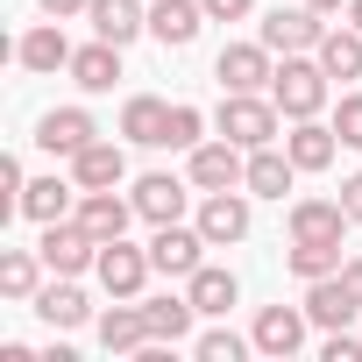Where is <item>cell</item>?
<instances>
[{
  "label": "cell",
  "mask_w": 362,
  "mask_h": 362,
  "mask_svg": "<svg viewBox=\"0 0 362 362\" xmlns=\"http://www.w3.org/2000/svg\"><path fill=\"white\" fill-rule=\"evenodd\" d=\"M78 221H86L100 242H121L128 221H142V214H135V199H121V185H114V192H78Z\"/></svg>",
  "instance_id": "603a6c76"
},
{
  "label": "cell",
  "mask_w": 362,
  "mask_h": 362,
  "mask_svg": "<svg viewBox=\"0 0 362 362\" xmlns=\"http://www.w3.org/2000/svg\"><path fill=\"white\" fill-rule=\"evenodd\" d=\"M93 135H100V121H93L86 107H50V114L36 121V142H43L50 156H64V163H71V156H78Z\"/></svg>",
  "instance_id": "9a60e30c"
},
{
  "label": "cell",
  "mask_w": 362,
  "mask_h": 362,
  "mask_svg": "<svg viewBox=\"0 0 362 362\" xmlns=\"http://www.w3.org/2000/svg\"><path fill=\"white\" fill-rule=\"evenodd\" d=\"M15 64H22V71H36V78L71 71V43H64V29H57V22H36V29L15 43Z\"/></svg>",
  "instance_id": "d6986e66"
},
{
  "label": "cell",
  "mask_w": 362,
  "mask_h": 362,
  "mask_svg": "<svg viewBox=\"0 0 362 362\" xmlns=\"http://www.w3.org/2000/svg\"><path fill=\"white\" fill-rule=\"evenodd\" d=\"M142 313H149V334H156L163 348L192 341V320H199V305H192L185 291H163V298H142Z\"/></svg>",
  "instance_id": "83f0119b"
},
{
  "label": "cell",
  "mask_w": 362,
  "mask_h": 362,
  "mask_svg": "<svg viewBox=\"0 0 362 362\" xmlns=\"http://www.w3.org/2000/svg\"><path fill=\"white\" fill-rule=\"evenodd\" d=\"M149 249H135L128 235L121 242H100V263H93V277H100V291L107 298H142V284H149Z\"/></svg>",
  "instance_id": "52a82bcc"
},
{
  "label": "cell",
  "mask_w": 362,
  "mask_h": 362,
  "mask_svg": "<svg viewBox=\"0 0 362 362\" xmlns=\"http://www.w3.org/2000/svg\"><path fill=\"white\" fill-rule=\"evenodd\" d=\"M284 149H291V163L298 170H327L334 163V149H341V135H334V121H291V135H284Z\"/></svg>",
  "instance_id": "4316f807"
},
{
  "label": "cell",
  "mask_w": 362,
  "mask_h": 362,
  "mask_svg": "<svg viewBox=\"0 0 362 362\" xmlns=\"http://www.w3.org/2000/svg\"><path fill=\"white\" fill-rule=\"evenodd\" d=\"M114 78H121V43L93 36L86 50H71V86L78 93H114Z\"/></svg>",
  "instance_id": "7402d4cb"
},
{
  "label": "cell",
  "mask_w": 362,
  "mask_h": 362,
  "mask_svg": "<svg viewBox=\"0 0 362 362\" xmlns=\"http://www.w3.org/2000/svg\"><path fill=\"white\" fill-rule=\"evenodd\" d=\"M36 249H43V263H50V277H86V270L100 263V235H93V228H86L78 214H71V221H50Z\"/></svg>",
  "instance_id": "277c9868"
},
{
  "label": "cell",
  "mask_w": 362,
  "mask_h": 362,
  "mask_svg": "<svg viewBox=\"0 0 362 362\" xmlns=\"http://www.w3.org/2000/svg\"><path fill=\"white\" fill-rule=\"evenodd\" d=\"M305 8H320V15H341V8H348V0H305Z\"/></svg>",
  "instance_id": "ab89813d"
},
{
  "label": "cell",
  "mask_w": 362,
  "mask_h": 362,
  "mask_svg": "<svg viewBox=\"0 0 362 362\" xmlns=\"http://www.w3.org/2000/svg\"><path fill=\"white\" fill-rule=\"evenodd\" d=\"M313 57L327 64V78H362V29H327Z\"/></svg>",
  "instance_id": "f546056e"
},
{
  "label": "cell",
  "mask_w": 362,
  "mask_h": 362,
  "mask_svg": "<svg viewBox=\"0 0 362 362\" xmlns=\"http://www.w3.org/2000/svg\"><path fill=\"white\" fill-rule=\"evenodd\" d=\"M214 128H221L228 142H242V149H263V142L284 135V107H277L270 93H228L221 114H214Z\"/></svg>",
  "instance_id": "7a4b0ae2"
},
{
  "label": "cell",
  "mask_w": 362,
  "mask_h": 362,
  "mask_svg": "<svg viewBox=\"0 0 362 362\" xmlns=\"http://www.w3.org/2000/svg\"><path fill=\"white\" fill-rule=\"evenodd\" d=\"M341 277H348V284L362 291V256H348V263H341Z\"/></svg>",
  "instance_id": "f35d334b"
},
{
  "label": "cell",
  "mask_w": 362,
  "mask_h": 362,
  "mask_svg": "<svg viewBox=\"0 0 362 362\" xmlns=\"http://www.w3.org/2000/svg\"><path fill=\"white\" fill-rule=\"evenodd\" d=\"M348 29H362V0H348Z\"/></svg>",
  "instance_id": "60d3db41"
},
{
  "label": "cell",
  "mask_w": 362,
  "mask_h": 362,
  "mask_svg": "<svg viewBox=\"0 0 362 362\" xmlns=\"http://www.w3.org/2000/svg\"><path fill=\"white\" fill-rule=\"evenodd\" d=\"M36 8H43L50 22H71V15H86V8H93V0H36Z\"/></svg>",
  "instance_id": "74e56055"
},
{
  "label": "cell",
  "mask_w": 362,
  "mask_h": 362,
  "mask_svg": "<svg viewBox=\"0 0 362 362\" xmlns=\"http://www.w3.org/2000/svg\"><path fill=\"white\" fill-rule=\"evenodd\" d=\"M355 313H362V291H355L341 270L305 284V320H313L320 334H334V327H355Z\"/></svg>",
  "instance_id": "8fae6325"
},
{
  "label": "cell",
  "mask_w": 362,
  "mask_h": 362,
  "mask_svg": "<svg viewBox=\"0 0 362 362\" xmlns=\"http://www.w3.org/2000/svg\"><path fill=\"white\" fill-rule=\"evenodd\" d=\"M163 121H170V100L135 93V100L121 107V142H135V149H163Z\"/></svg>",
  "instance_id": "484cf974"
},
{
  "label": "cell",
  "mask_w": 362,
  "mask_h": 362,
  "mask_svg": "<svg viewBox=\"0 0 362 362\" xmlns=\"http://www.w3.org/2000/svg\"><path fill=\"white\" fill-rule=\"evenodd\" d=\"M214 78H221V93H270V78H277V50L256 36V43H228L221 57H214Z\"/></svg>",
  "instance_id": "5b68a950"
},
{
  "label": "cell",
  "mask_w": 362,
  "mask_h": 362,
  "mask_svg": "<svg viewBox=\"0 0 362 362\" xmlns=\"http://www.w3.org/2000/svg\"><path fill=\"white\" fill-rule=\"evenodd\" d=\"M206 235L199 228H177V221H163L156 235H149V263H156V277H192L199 263H206Z\"/></svg>",
  "instance_id": "30bf717a"
},
{
  "label": "cell",
  "mask_w": 362,
  "mask_h": 362,
  "mask_svg": "<svg viewBox=\"0 0 362 362\" xmlns=\"http://www.w3.org/2000/svg\"><path fill=\"white\" fill-rule=\"evenodd\" d=\"M43 249H8L0 256V298H15V305H36V291H43Z\"/></svg>",
  "instance_id": "f1b7e54d"
},
{
  "label": "cell",
  "mask_w": 362,
  "mask_h": 362,
  "mask_svg": "<svg viewBox=\"0 0 362 362\" xmlns=\"http://www.w3.org/2000/svg\"><path fill=\"white\" fill-rule=\"evenodd\" d=\"M256 36H263V43H270L277 57H298V50H320L327 22H320V8H305V0H298V8H270Z\"/></svg>",
  "instance_id": "ba28073f"
},
{
  "label": "cell",
  "mask_w": 362,
  "mask_h": 362,
  "mask_svg": "<svg viewBox=\"0 0 362 362\" xmlns=\"http://www.w3.org/2000/svg\"><path fill=\"white\" fill-rule=\"evenodd\" d=\"M291 242H341L355 221H348V206L341 199H291Z\"/></svg>",
  "instance_id": "2e32d148"
},
{
  "label": "cell",
  "mask_w": 362,
  "mask_h": 362,
  "mask_svg": "<svg viewBox=\"0 0 362 362\" xmlns=\"http://www.w3.org/2000/svg\"><path fill=\"white\" fill-rule=\"evenodd\" d=\"M199 142H206V114L177 100V107H170V121H163V149H199Z\"/></svg>",
  "instance_id": "1f68e13d"
},
{
  "label": "cell",
  "mask_w": 362,
  "mask_h": 362,
  "mask_svg": "<svg viewBox=\"0 0 362 362\" xmlns=\"http://www.w3.org/2000/svg\"><path fill=\"white\" fill-rule=\"evenodd\" d=\"M185 298L199 305V320H228V305L242 298V284H235V270H221V263H199V270L185 277Z\"/></svg>",
  "instance_id": "cb8c5ba5"
},
{
  "label": "cell",
  "mask_w": 362,
  "mask_h": 362,
  "mask_svg": "<svg viewBox=\"0 0 362 362\" xmlns=\"http://www.w3.org/2000/svg\"><path fill=\"white\" fill-rule=\"evenodd\" d=\"M320 362H362V341H355V327H334V334L320 341Z\"/></svg>",
  "instance_id": "e575fe53"
},
{
  "label": "cell",
  "mask_w": 362,
  "mask_h": 362,
  "mask_svg": "<svg viewBox=\"0 0 362 362\" xmlns=\"http://www.w3.org/2000/svg\"><path fill=\"white\" fill-rule=\"evenodd\" d=\"M291 177H298L291 149L263 142V149H249V177H242V192H249V199H284V192H291Z\"/></svg>",
  "instance_id": "e0dca14e"
},
{
  "label": "cell",
  "mask_w": 362,
  "mask_h": 362,
  "mask_svg": "<svg viewBox=\"0 0 362 362\" xmlns=\"http://www.w3.org/2000/svg\"><path fill=\"white\" fill-rule=\"evenodd\" d=\"M327 64L313 57V50H298V57H284L277 64V78H270V100L284 107V121H313V114H327Z\"/></svg>",
  "instance_id": "6da1fadb"
},
{
  "label": "cell",
  "mask_w": 362,
  "mask_h": 362,
  "mask_svg": "<svg viewBox=\"0 0 362 362\" xmlns=\"http://www.w3.org/2000/svg\"><path fill=\"white\" fill-rule=\"evenodd\" d=\"M78 177H29V192H22V221H36V228H50V221H71L78 214Z\"/></svg>",
  "instance_id": "44dd1931"
},
{
  "label": "cell",
  "mask_w": 362,
  "mask_h": 362,
  "mask_svg": "<svg viewBox=\"0 0 362 362\" xmlns=\"http://www.w3.org/2000/svg\"><path fill=\"white\" fill-rule=\"evenodd\" d=\"M185 177H192V192H235L249 177V149L228 135H206L199 149H185Z\"/></svg>",
  "instance_id": "3957f363"
},
{
  "label": "cell",
  "mask_w": 362,
  "mask_h": 362,
  "mask_svg": "<svg viewBox=\"0 0 362 362\" xmlns=\"http://www.w3.org/2000/svg\"><path fill=\"white\" fill-rule=\"evenodd\" d=\"M214 249H235V242H249V228H256V214H249V192L235 185V192H199V221H192Z\"/></svg>",
  "instance_id": "8992f818"
},
{
  "label": "cell",
  "mask_w": 362,
  "mask_h": 362,
  "mask_svg": "<svg viewBox=\"0 0 362 362\" xmlns=\"http://www.w3.org/2000/svg\"><path fill=\"white\" fill-rule=\"evenodd\" d=\"M36 313H43V327H50V334H71V327H86V320H93V298L78 291V277H57V284H43V291H36Z\"/></svg>",
  "instance_id": "ffe728a7"
},
{
  "label": "cell",
  "mask_w": 362,
  "mask_h": 362,
  "mask_svg": "<svg viewBox=\"0 0 362 362\" xmlns=\"http://www.w3.org/2000/svg\"><path fill=\"white\" fill-rule=\"evenodd\" d=\"M71 177H78V192H114L121 177H128V149L107 142V135H93V142L71 156Z\"/></svg>",
  "instance_id": "5bb4252c"
},
{
  "label": "cell",
  "mask_w": 362,
  "mask_h": 362,
  "mask_svg": "<svg viewBox=\"0 0 362 362\" xmlns=\"http://www.w3.org/2000/svg\"><path fill=\"white\" fill-rule=\"evenodd\" d=\"M334 135H341V149H362V93H341V107H334Z\"/></svg>",
  "instance_id": "836d02e7"
},
{
  "label": "cell",
  "mask_w": 362,
  "mask_h": 362,
  "mask_svg": "<svg viewBox=\"0 0 362 362\" xmlns=\"http://www.w3.org/2000/svg\"><path fill=\"white\" fill-rule=\"evenodd\" d=\"M199 8H206V22H242L256 0H199Z\"/></svg>",
  "instance_id": "d590c367"
},
{
  "label": "cell",
  "mask_w": 362,
  "mask_h": 362,
  "mask_svg": "<svg viewBox=\"0 0 362 362\" xmlns=\"http://www.w3.org/2000/svg\"><path fill=\"white\" fill-rule=\"evenodd\" d=\"M284 263H291V277H298V284L334 277V270H341V242H291V249H284Z\"/></svg>",
  "instance_id": "4dcf8cb0"
},
{
  "label": "cell",
  "mask_w": 362,
  "mask_h": 362,
  "mask_svg": "<svg viewBox=\"0 0 362 362\" xmlns=\"http://www.w3.org/2000/svg\"><path fill=\"white\" fill-rule=\"evenodd\" d=\"M135 214L149 221V228H163V221H185V199H192V177H170V170H149V177H135Z\"/></svg>",
  "instance_id": "7c38bea8"
},
{
  "label": "cell",
  "mask_w": 362,
  "mask_h": 362,
  "mask_svg": "<svg viewBox=\"0 0 362 362\" xmlns=\"http://www.w3.org/2000/svg\"><path fill=\"white\" fill-rule=\"evenodd\" d=\"M249 348H256V341H242L235 327H206V334L192 341V355H199V362H242Z\"/></svg>",
  "instance_id": "d6a6232c"
},
{
  "label": "cell",
  "mask_w": 362,
  "mask_h": 362,
  "mask_svg": "<svg viewBox=\"0 0 362 362\" xmlns=\"http://www.w3.org/2000/svg\"><path fill=\"white\" fill-rule=\"evenodd\" d=\"M86 22H93V36H107V43H121V50H128V43L149 29V8H142V0H93Z\"/></svg>",
  "instance_id": "d4e9b609"
},
{
  "label": "cell",
  "mask_w": 362,
  "mask_h": 362,
  "mask_svg": "<svg viewBox=\"0 0 362 362\" xmlns=\"http://www.w3.org/2000/svg\"><path fill=\"white\" fill-rule=\"evenodd\" d=\"M305 305H263L256 313V327H249V341H256V355H270V362H291L298 348H305Z\"/></svg>",
  "instance_id": "9c48e42d"
},
{
  "label": "cell",
  "mask_w": 362,
  "mask_h": 362,
  "mask_svg": "<svg viewBox=\"0 0 362 362\" xmlns=\"http://www.w3.org/2000/svg\"><path fill=\"white\" fill-rule=\"evenodd\" d=\"M156 334H149V313H142V298H114L107 313H100V348L107 355H142Z\"/></svg>",
  "instance_id": "4fadbf2b"
},
{
  "label": "cell",
  "mask_w": 362,
  "mask_h": 362,
  "mask_svg": "<svg viewBox=\"0 0 362 362\" xmlns=\"http://www.w3.org/2000/svg\"><path fill=\"white\" fill-rule=\"evenodd\" d=\"M199 29H206V8H199V0H156V8H149V36H156L163 50L199 43Z\"/></svg>",
  "instance_id": "ac0fdd59"
},
{
  "label": "cell",
  "mask_w": 362,
  "mask_h": 362,
  "mask_svg": "<svg viewBox=\"0 0 362 362\" xmlns=\"http://www.w3.org/2000/svg\"><path fill=\"white\" fill-rule=\"evenodd\" d=\"M334 199H341V206H348V221L362 228V170H355V177H341V192H334Z\"/></svg>",
  "instance_id": "8d00e7d4"
}]
</instances>
